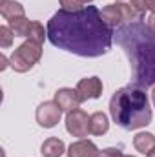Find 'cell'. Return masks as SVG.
<instances>
[{
	"label": "cell",
	"instance_id": "cell-1",
	"mask_svg": "<svg viewBox=\"0 0 155 157\" xmlns=\"http://www.w3.org/2000/svg\"><path fill=\"white\" fill-rule=\"evenodd\" d=\"M47 39L53 46L80 57H100L112 49L113 28L93 6L75 13L60 9L47 22Z\"/></svg>",
	"mask_w": 155,
	"mask_h": 157
},
{
	"label": "cell",
	"instance_id": "cell-2",
	"mask_svg": "<svg viewBox=\"0 0 155 157\" xmlns=\"http://www.w3.org/2000/svg\"><path fill=\"white\" fill-rule=\"evenodd\" d=\"M117 44L124 48L130 59L135 84L155 86V33L141 20L128 22L119 26Z\"/></svg>",
	"mask_w": 155,
	"mask_h": 157
},
{
	"label": "cell",
	"instance_id": "cell-3",
	"mask_svg": "<svg viewBox=\"0 0 155 157\" xmlns=\"http://www.w3.org/2000/svg\"><path fill=\"white\" fill-rule=\"evenodd\" d=\"M110 113L117 126L124 130H139L150 124L152 108L146 95V88L133 82L117 90L110 101Z\"/></svg>",
	"mask_w": 155,
	"mask_h": 157
},
{
	"label": "cell",
	"instance_id": "cell-4",
	"mask_svg": "<svg viewBox=\"0 0 155 157\" xmlns=\"http://www.w3.org/2000/svg\"><path fill=\"white\" fill-rule=\"evenodd\" d=\"M42 57V44L33 42V40H26L24 44H20L9 57V66L17 71V73H26L29 71Z\"/></svg>",
	"mask_w": 155,
	"mask_h": 157
},
{
	"label": "cell",
	"instance_id": "cell-5",
	"mask_svg": "<svg viewBox=\"0 0 155 157\" xmlns=\"http://www.w3.org/2000/svg\"><path fill=\"white\" fill-rule=\"evenodd\" d=\"M66 130L73 137H80V139L88 137V133H89V115L80 108L70 112L66 115Z\"/></svg>",
	"mask_w": 155,
	"mask_h": 157
},
{
	"label": "cell",
	"instance_id": "cell-6",
	"mask_svg": "<svg viewBox=\"0 0 155 157\" xmlns=\"http://www.w3.org/2000/svg\"><path fill=\"white\" fill-rule=\"evenodd\" d=\"M62 117V110L59 108V104L55 101H46L39 104L37 112H35V119L42 128H53L60 122Z\"/></svg>",
	"mask_w": 155,
	"mask_h": 157
},
{
	"label": "cell",
	"instance_id": "cell-7",
	"mask_svg": "<svg viewBox=\"0 0 155 157\" xmlns=\"http://www.w3.org/2000/svg\"><path fill=\"white\" fill-rule=\"evenodd\" d=\"M53 101H55V102L59 104V108H60L62 112H66V113L77 110L78 106H80V102H82L78 91L73 90V88H60V90H57Z\"/></svg>",
	"mask_w": 155,
	"mask_h": 157
},
{
	"label": "cell",
	"instance_id": "cell-8",
	"mask_svg": "<svg viewBox=\"0 0 155 157\" xmlns=\"http://www.w3.org/2000/svg\"><path fill=\"white\" fill-rule=\"evenodd\" d=\"M84 101H89V99H99L102 95V80L99 77H86V78H80L75 88Z\"/></svg>",
	"mask_w": 155,
	"mask_h": 157
},
{
	"label": "cell",
	"instance_id": "cell-9",
	"mask_svg": "<svg viewBox=\"0 0 155 157\" xmlns=\"http://www.w3.org/2000/svg\"><path fill=\"white\" fill-rule=\"evenodd\" d=\"M99 148L89 139H78L68 146V157H99Z\"/></svg>",
	"mask_w": 155,
	"mask_h": 157
},
{
	"label": "cell",
	"instance_id": "cell-10",
	"mask_svg": "<svg viewBox=\"0 0 155 157\" xmlns=\"http://www.w3.org/2000/svg\"><path fill=\"white\" fill-rule=\"evenodd\" d=\"M64 152H66V144L59 137H47L40 146V154L44 157H60Z\"/></svg>",
	"mask_w": 155,
	"mask_h": 157
},
{
	"label": "cell",
	"instance_id": "cell-11",
	"mask_svg": "<svg viewBox=\"0 0 155 157\" xmlns=\"http://www.w3.org/2000/svg\"><path fill=\"white\" fill-rule=\"evenodd\" d=\"M0 15L6 20H11L18 17H26V9L17 0H0Z\"/></svg>",
	"mask_w": 155,
	"mask_h": 157
},
{
	"label": "cell",
	"instance_id": "cell-12",
	"mask_svg": "<svg viewBox=\"0 0 155 157\" xmlns=\"http://www.w3.org/2000/svg\"><path fill=\"white\" fill-rule=\"evenodd\" d=\"M115 6L119 7V11H120V15H122L124 24H128V22H135V20H142V13L133 6L131 0H117Z\"/></svg>",
	"mask_w": 155,
	"mask_h": 157
},
{
	"label": "cell",
	"instance_id": "cell-13",
	"mask_svg": "<svg viewBox=\"0 0 155 157\" xmlns=\"http://www.w3.org/2000/svg\"><path fill=\"white\" fill-rule=\"evenodd\" d=\"M133 146H135L137 152L148 155V154L155 148V135L150 133V132H141V133H137V135L133 137Z\"/></svg>",
	"mask_w": 155,
	"mask_h": 157
},
{
	"label": "cell",
	"instance_id": "cell-14",
	"mask_svg": "<svg viewBox=\"0 0 155 157\" xmlns=\"http://www.w3.org/2000/svg\"><path fill=\"white\" fill-rule=\"evenodd\" d=\"M110 128V121L108 115L102 112H95L89 115V133L93 135H104Z\"/></svg>",
	"mask_w": 155,
	"mask_h": 157
},
{
	"label": "cell",
	"instance_id": "cell-15",
	"mask_svg": "<svg viewBox=\"0 0 155 157\" xmlns=\"http://www.w3.org/2000/svg\"><path fill=\"white\" fill-rule=\"evenodd\" d=\"M100 15H102V20H104L110 28H119V26L124 24L122 15H120V11H119V7H117L115 4H108L106 7H102Z\"/></svg>",
	"mask_w": 155,
	"mask_h": 157
},
{
	"label": "cell",
	"instance_id": "cell-16",
	"mask_svg": "<svg viewBox=\"0 0 155 157\" xmlns=\"http://www.w3.org/2000/svg\"><path fill=\"white\" fill-rule=\"evenodd\" d=\"M31 22H33V20H29V18H26V17H18V18L7 20V26L13 29L15 37H26V39H28L29 29H31Z\"/></svg>",
	"mask_w": 155,
	"mask_h": 157
},
{
	"label": "cell",
	"instance_id": "cell-17",
	"mask_svg": "<svg viewBox=\"0 0 155 157\" xmlns=\"http://www.w3.org/2000/svg\"><path fill=\"white\" fill-rule=\"evenodd\" d=\"M46 37H47V29H44L42 22H39V20H33V22H31V29H29V35H28V40H33V42L44 44Z\"/></svg>",
	"mask_w": 155,
	"mask_h": 157
},
{
	"label": "cell",
	"instance_id": "cell-18",
	"mask_svg": "<svg viewBox=\"0 0 155 157\" xmlns=\"http://www.w3.org/2000/svg\"><path fill=\"white\" fill-rule=\"evenodd\" d=\"M13 37L15 33L9 26H0V46L2 48H9L13 44Z\"/></svg>",
	"mask_w": 155,
	"mask_h": 157
},
{
	"label": "cell",
	"instance_id": "cell-19",
	"mask_svg": "<svg viewBox=\"0 0 155 157\" xmlns=\"http://www.w3.org/2000/svg\"><path fill=\"white\" fill-rule=\"evenodd\" d=\"M60 6L64 11H70V13H75V11H82L86 7V4L82 0H60Z\"/></svg>",
	"mask_w": 155,
	"mask_h": 157
},
{
	"label": "cell",
	"instance_id": "cell-20",
	"mask_svg": "<svg viewBox=\"0 0 155 157\" xmlns=\"http://www.w3.org/2000/svg\"><path fill=\"white\" fill-rule=\"evenodd\" d=\"M133 2V6L144 15L146 11H150V13H155V0H131Z\"/></svg>",
	"mask_w": 155,
	"mask_h": 157
},
{
	"label": "cell",
	"instance_id": "cell-21",
	"mask_svg": "<svg viewBox=\"0 0 155 157\" xmlns=\"http://www.w3.org/2000/svg\"><path fill=\"white\" fill-rule=\"evenodd\" d=\"M99 157H124L120 148H104L99 152Z\"/></svg>",
	"mask_w": 155,
	"mask_h": 157
},
{
	"label": "cell",
	"instance_id": "cell-22",
	"mask_svg": "<svg viewBox=\"0 0 155 157\" xmlns=\"http://www.w3.org/2000/svg\"><path fill=\"white\" fill-rule=\"evenodd\" d=\"M146 26L150 28L152 33H155V13H150V17H148V20H146Z\"/></svg>",
	"mask_w": 155,
	"mask_h": 157
},
{
	"label": "cell",
	"instance_id": "cell-23",
	"mask_svg": "<svg viewBox=\"0 0 155 157\" xmlns=\"http://www.w3.org/2000/svg\"><path fill=\"white\" fill-rule=\"evenodd\" d=\"M0 62H2V66H0V70L4 71V70H6V68L9 66V60H7V57H6V55H2V57H0Z\"/></svg>",
	"mask_w": 155,
	"mask_h": 157
},
{
	"label": "cell",
	"instance_id": "cell-24",
	"mask_svg": "<svg viewBox=\"0 0 155 157\" xmlns=\"http://www.w3.org/2000/svg\"><path fill=\"white\" fill-rule=\"evenodd\" d=\"M152 101H153V106H155V86H153V91H152Z\"/></svg>",
	"mask_w": 155,
	"mask_h": 157
},
{
	"label": "cell",
	"instance_id": "cell-25",
	"mask_svg": "<svg viewBox=\"0 0 155 157\" xmlns=\"http://www.w3.org/2000/svg\"><path fill=\"white\" fill-rule=\"evenodd\" d=\"M148 157H155V148L152 150V152H150V154H148Z\"/></svg>",
	"mask_w": 155,
	"mask_h": 157
},
{
	"label": "cell",
	"instance_id": "cell-26",
	"mask_svg": "<svg viewBox=\"0 0 155 157\" xmlns=\"http://www.w3.org/2000/svg\"><path fill=\"white\" fill-rule=\"evenodd\" d=\"M82 2H84V4H89V2H93V0H82Z\"/></svg>",
	"mask_w": 155,
	"mask_h": 157
},
{
	"label": "cell",
	"instance_id": "cell-27",
	"mask_svg": "<svg viewBox=\"0 0 155 157\" xmlns=\"http://www.w3.org/2000/svg\"><path fill=\"white\" fill-rule=\"evenodd\" d=\"M124 157H135V155H124Z\"/></svg>",
	"mask_w": 155,
	"mask_h": 157
}]
</instances>
